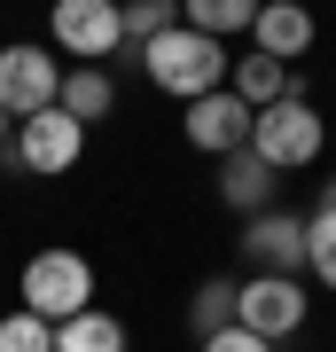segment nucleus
I'll use <instances>...</instances> for the list:
<instances>
[{
    "instance_id": "423d86ee",
    "label": "nucleus",
    "mask_w": 336,
    "mask_h": 352,
    "mask_svg": "<svg viewBox=\"0 0 336 352\" xmlns=\"http://www.w3.org/2000/svg\"><path fill=\"white\" fill-rule=\"evenodd\" d=\"M47 32L63 55L94 63V55H117L125 47V24H117V0H55L47 8Z\"/></svg>"
},
{
    "instance_id": "a211bd4d",
    "label": "nucleus",
    "mask_w": 336,
    "mask_h": 352,
    "mask_svg": "<svg viewBox=\"0 0 336 352\" xmlns=\"http://www.w3.org/2000/svg\"><path fill=\"white\" fill-rule=\"evenodd\" d=\"M305 274L321 289H336V212H313L305 219Z\"/></svg>"
},
{
    "instance_id": "4468645a",
    "label": "nucleus",
    "mask_w": 336,
    "mask_h": 352,
    "mask_svg": "<svg viewBox=\"0 0 336 352\" xmlns=\"http://www.w3.org/2000/svg\"><path fill=\"white\" fill-rule=\"evenodd\" d=\"M227 71H235V94L250 102V110H266V102L289 94V63H282V55H258V47H250V55H235Z\"/></svg>"
},
{
    "instance_id": "20e7f679",
    "label": "nucleus",
    "mask_w": 336,
    "mask_h": 352,
    "mask_svg": "<svg viewBox=\"0 0 336 352\" xmlns=\"http://www.w3.org/2000/svg\"><path fill=\"white\" fill-rule=\"evenodd\" d=\"M250 149H258L274 173H298V164L321 157V110L305 94H282L266 110H250Z\"/></svg>"
},
{
    "instance_id": "412c9836",
    "label": "nucleus",
    "mask_w": 336,
    "mask_h": 352,
    "mask_svg": "<svg viewBox=\"0 0 336 352\" xmlns=\"http://www.w3.org/2000/svg\"><path fill=\"white\" fill-rule=\"evenodd\" d=\"M321 212H336V180H321Z\"/></svg>"
},
{
    "instance_id": "f257e3e1",
    "label": "nucleus",
    "mask_w": 336,
    "mask_h": 352,
    "mask_svg": "<svg viewBox=\"0 0 336 352\" xmlns=\"http://www.w3.org/2000/svg\"><path fill=\"white\" fill-rule=\"evenodd\" d=\"M227 39H212V32H196V24H164L149 47H141V71H149V87H164V94H180V102H196V94H212V87H227Z\"/></svg>"
},
{
    "instance_id": "9b49d317",
    "label": "nucleus",
    "mask_w": 336,
    "mask_h": 352,
    "mask_svg": "<svg viewBox=\"0 0 336 352\" xmlns=\"http://www.w3.org/2000/svg\"><path fill=\"white\" fill-rule=\"evenodd\" d=\"M219 196L235 204V212H266L274 204V164H266L258 149H235V157H219Z\"/></svg>"
},
{
    "instance_id": "6e6552de",
    "label": "nucleus",
    "mask_w": 336,
    "mask_h": 352,
    "mask_svg": "<svg viewBox=\"0 0 336 352\" xmlns=\"http://www.w3.org/2000/svg\"><path fill=\"white\" fill-rule=\"evenodd\" d=\"M63 87V63L47 47H32V39H16V47H0V110L8 118H32V110H47Z\"/></svg>"
},
{
    "instance_id": "6ab92c4d",
    "label": "nucleus",
    "mask_w": 336,
    "mask_h": 352,
    "mask_svg": "<svg viewBox=\"0 0 336 352\" xmlns=\"http://www.w3.org/2000/svg\"><path fill=\"white\" fill-rule=\"evenodd\" d=\"M0 352H55V321H39L32 305H16L0 321Z\"/></svg>"
},
{
    "instance_id": "aec40b11",
    "label": "nucleus",
    "mask_w": 336,
    "mask_h": 352,
    "mask_svg": "<svg viewBox=\"0 0 336 352\" xmlns=\"http://www.w3.org/2000/svg\"><path fill=\"white\" fill-rule=\"evenodd\" d=\"M203 352H274L266 337H250L243 321H227V329H212V337H203Z\"/></svg>"
},
{
    "instance_id": "7ed1b4c3",
    "label": "nucleus",
    "mask_w": 336,
    "mask_h": 352,
    "mask_svg": "<svg viewBox=\"0 0 336 352\" xmlns=\"http://www.w3.org/2000/svg\"><path fill=\"white\" fill-rule=\"evenodd\" d=\"M24 305H32L39 321L87 314V305H94V266H87V251H63V243L32 251V266H24Z\"/></svg>"
},
{
    "instance_id": "f03ea898",
    "label": "nucleus",
    "mask_w": 336,
    "mask_h": 352,
    "mask_svg": "<svg viewBox=\"0 0 336 352\" xmlns=\"http://www.w3.org/2000/svg\"><path fill=\"white\" fill-rule=\"evenodd\" d=\"M78 149H87V126H78L71 110H32V118H16V133H8V157L16 173H32V180H55V173H71L78 164Z\"/></svg>"
},
{
    "instance_id": "2eb2a0df",
    "label": "nucleus",
    "mask_w": 336,
    "mask_h": 352,
    "mask_svg": "<svg viewBox=\"0 0 336 352\" xmlns=\"http://www.w3.org/2000/svg\"><path fill=\"white\" fill-rule=\"evenodd\" d=\"M250 16H258V0H180V24H196V32H212V39L250 32Z\"/></svg>"
},
{
    "instance_id": "0eeeda50",
    "label": "nucleus",
    "mask_w": 336,
    "mask_h": 352,
    "mask_svg": "<svg viewBox=\"0 0 336 352\" xmlns=\"http://www.w3.org/2000/svg\"><path fill=\"white\" fill-rule=\"evenodd\" d=\"M180 133H188V149H203V157H235V149H250V102L235 87H212V94L188 102Z\"/></svg>"
},
{
    "instance_id": "ddd939ff",
    "label": "nucleus",
    "mask_w": 336,
    "mask_h": 352,
    "mask_svg": "<svg viewBox=\"0 0 336 352\" xmlns=\"http://www.w3.org/2000/svg\"><path fill=\"white\" fill-rule=\"evenodd\" d=\"M55 352H125V321L102 314V305H87V314L55 321Z\"/></svg>"
},
{
    "instance_id": "9d476101",
    "label": "nucleus",
    "mask_w": 336,
    "mask_h": 352,
    "mask_svg": "<svg viewBox=\"0 0 336 352\" xmlns=\"http://www.w3.org/2000/svg\"><path fill=\"white\" fill-rule=\"evenodd\" d=\"M250 39H258V55H282V63H298L313 47V8L298 0H258V16H250Z\"/></svg>"
},
{
    "instance_id": "dca6fc26",
    "label": "nucleus",
    "mask_w": 336,
    "mask_h": 352,
    "mask_svg": "<svg viewBox=\"0 0 336 352\" xmlns=\"http://www.w3.org/2000/svg\"><path fill=\"white\" fill-rule=\"evenodd\" d=\"M227 321H235V282L212 274L196 298H188V329H196V337H212V329H227Z\"/></svg>"
},
{
    "instance_id": "4be33fe9",
    "label": "nucleus",
    "mask_w": 336,
    "mask_h": 352,
    "mask_svg": "<svg viewBox=\"0 0 336 352\" xmlns=\"http://www.w3.org/2000/svg\"><path fill=\"white\" fill-rule=\"evenodd\" d=\"M8 133H16V118H8V110H0V149H8Z\"/></svg>"
},
{
    "instance_id": "39448f33",
    "label": "nucleus",
    "mask_w": 336,
    "mask_h": 352,
    "mask_svg": "<svg viewBox=\"0 0 336 352\" xmlns=\"http://www.w3.org/2000/svg\"><path fill=\"white\" fill-rule=\"evenodd\" d=\"M235 321L250 329V337H266V344L298 337V329H305V289H298V274H250V282H235Z\"/></svg>"
},
{
    "instance_id": "f8f14e48",
    "label": "nucleus",
    "mask_w": 336,
    "mask_h": 352,
    "mask_svg": "<svg viewBox=\"0 0 336 352\" xmlns=\"http://www.w3.org/2000/svg\"><path fill=\"white\" fill-rule=\"evenodd\" d=\"M55 110H71L78 126L110 118V110H117V87H110V71H102V63H78V71H63V87H55Z\"/></svg>"
},
{
    "instance_id": "f3484780",
    "label": "nucleus",
    "mask_w": 336,
    "mask_h": 352,
    "mask_svg": "<svg viewBox=\"0 0 336 352\" xmlns=\"http://www.w3.org/2000/svg\"><path fill=\"white\" fill-rule=\"evenodd\" d=\"M117 24H125L133 47H149L164 24H180V0H117Z\"/></svg>"
},
{
    "instance_id": "1a4fd4ad",
    "label": "nucleus",
    "mask_w": 336,
    "mask_h": 352,
    "mask_svg": "<svg viewBox=\"0 0 336 352\" xmlns=\"http://www.w3.org/2000/svg\"><path fill=\"white\" fill-rule=\"evenodd\" d=\"M235 251L258 266V274H298V266H305V219H289V212L266 204V212L243 219V243H235Z\"/></svg>"
}]
</instances>
